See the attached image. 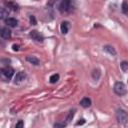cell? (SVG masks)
Here are the masks:
<instances>
[{
    "mask_svg": "<svg viewBox=\"0 0 128 128\" xmlns=\"http://www.w3.org/2000/svg\"><path fill=\"white\" fill-rule=\"evenodd\" d=\"M113 90H114V92H115L117 95H119V96L125 95V94L127 93L126 85H125L123 82H120V81H118V82H116V83L114 84Z\"/></svg>",
    "mask_w": 128,
    "mask_h": 128,
    "instance_id": "1",
    "label": "cell"
},
{
    "mask_svg": "<svg viewBox=\"0 0 128 128\" xmlns=\"http://www.w3.org/2000/svg\"><path fill=\"white\" fill-rule=\"evenodd\" d=\"M116 119H117V121L119 123L125 124L128 121V114H127V112L124 109H121V108L117 109V111H116Z\"/></svg>",
    "mask_w": 128,
    "mask_h": 128,
    "instance_id": "2",
    "label": "cell"
},
{
    "mask_svg": "<svg viewBox=\"0 0 128 128\" xmlns=\"http://www.w3.org/2000/svg\"><path fill=\"white\" fill-rule=\"evenodd\" d=\"M72 8V0H62L59 4V11L60 12H67Z\"/></svg>",
    "mask_w": 128,
    "mask_h": 128,
    "instance_id": "3",
    "label": "cell"
},
{
    "mask_svg": "<svg viewBox=\"0 0 128 128\" xmlns=\"http://www.w3.org/2000/svg\"><path fill=\"white\" fill-rule=\"evenodd\" d=\"M1 74L3 77H5L6 79H11V77L14 75V69L12 67H9V66H6L4 68L1 69Z\"/></svg>",
    "mask_w": 128,
    "mask_h": 128,
    "instance_id": "4",
    "label": "cell"
},
{
    "mask_svg": "<svg viewBox=\"0 0 128 128\" xmlns=\"http://www.w3.org/2000/svg\"><path fill=\"white\" fill-rule=\"evenodd\" d=\"M29 35H30V37H31L33 40H35L36 42H43V40H44L43 35H42L40 32L36 31V30H32V31L29 33Z\"/></svg>",
    "mask_w": 128,
    "mask_h": 128,
    "instance_id": "5",
    "label": "cell"
},
{
    "mask_svg": "<svg viewBox=\"0 0 128 128\" xmlns=\"http://www.w3.org/2000/svg\"><path fill=\"white\" fill-rule=\"evenodd\" d=\"M25 78H26V73H25L24 71H20V72L16 73V75H15V77H14V83H15V84H19V83H21Z\"/></svg>",
    "mask_w": 128,
    "mask_h": 128,
    "instance_id": "6",
    "label": "cell"
},
{
    "mask_svg": "<svg viewBox=\"0 0 128 128\" xmlns=\"http://www.w3.org/2000/svg\"><path fill=\"white\" fill-rule=\"evenodd\" d=\"M0 35L3 39H9L11 37V31L7 28V27H3L1 29V32H0Z\"/></svg>",
    "mask_w": 128,
    "mask_h": 128,
    "instance_id": "7",
    "label": "cell"
},
{
    "mask_svg": "<svg viewBox=\"0 0 128 128\" xmlns=\"http://www.w3.org/2000/svg\"><path fill=\"white\" fill-rule=\"evenodd\" d=\"M69 22L68 21H63L61 22L60 24V30H61V33L62 34H67L68 33V30H69Z\"/></svg>",
    "mask_w": 128,
    "mask_h": 128,
    "instance_id": "8",
    "label": "cell"
},
{
    "mask_svg": "<svg viewBox=\"0 0 128 128\" xmlns=\"http://www.w3.org/2000/svg\"><path fill=\"white\" fill-rule=\"evenodd\" d=\"M5 23H6L8 26H10V27H16L17 24H18V21H17L15 18L10 17V18L5 19Z\"/></svg>",
    "mask_w": 128,
    "mask_h": 128,
    "instance_id": "9",
    "label": "cell"
},
{
    "mask_svg": "<svg viewBox=\"0 0 128 128\" xmlns=\"http://www.w3.org/2000/svg\"><path fill=\"white\" fill-rule=\"evenodd\" d=\"M91 99L90 98H88V97H84L83 99H81V101H80V105L82 106V107H84V108H87V107H89V106H91Z\"/></svg>",
    "mask_w": 128,
    "mask_h": 128,
    "instance_id": "10",
    "label": "cell"
},
{
    "mask_svg": "<svg viewBox=\"0 0 128 128\" xmlns=\"http://www.w3.org/2000/svg\"><path fill=\"white\" fill-rule=\"evenodd\" d=\"M103 48H104V51H106V52H107V53H109L110 55H113V56H115V55H116V50H115V48H114L113 46L106 45V46H104Z\"/></svg>",
    "mask_w": 128,
    "mask_h": 128,
    "instance_id": "11",
    "label": "cell"
},
{
    "mask_svg": "<svg viewBox=\"0 0 128 128\" xmlns=\"http://www.w3.org/2000/svg\"><path fill=\"white\" fill-rule=\"evenodd\" d=\"M26 60L29 62V63H31V64H33V65H39V59L38 58H36L35 56H27L26 57Z\"/></svg>",
    "mask_w": 128,
    "mask_h": 128,
    "instance_id": "12",
    "label": "cell"
},
{
    "mask_svg": "<svg viewBox=\"0 0 128 128\" xmlns=\"http://www.w3.org/2000/svg\"><path fill=\"white\" fill-rule=\"evenodd\" d=\"M75 112H76V109H71L69 111V113H68V115L66 117V123H70L71 122V120L73 119V117L75 115Z\"/></svg>",
    "mask_w": 128,
    "mask_h": 128,
    "instance_id": "13",
    "label": "cell"
},
{
    "mask_svg": "<svg viewBox=\"0 0 128 128\" xmlns=\"http://www.w3.org/2000/svg\"><path fill=\"white\" fill-rule=\"evenodd\" d=\"M100 75H101V73H100V70H99V69H94V70H93V72H92V77H93L94 80L97 81V80L100 78Z\"/></svg>",
    "mask_w": 128,
    "mask_h": 128,
    "instance_id": "14",
    "label": "cell"
},
{
    "mask_svg": "<svg viewBox=\"0 0 128 128\" xmlns=\"http://www.w3.org/2000/svg\"><path fill=\"white\" fill-rule=\"evenodd\" d=\"M58 80H59V74H57V73L52 74V75L50 76V78H49V81H50V83H52V84L56 83Z\"/></svg>",
    "mask_w": 128,
    "mask_h": 128,
    "instance_id": "15",
    "label": "cell"
},
{
    "mask_svg": "<svg viewBox=\"0 0 128 128\" xmlns=\"http://www.w3.org/2000/svg\"><path fill=\"white\" fill-rule=\"evenodd\" d=\"M120 68L123 72H126L128 71V62L127 61H122L121 64H120Z\"/></svg>",
    "mask_w": 128,
    "mask_h": 128,
    "instance_id": "16",
    "label": "cell"
},
{
    "mask_svg": "<svg viewBox=\"0 0 128 128\" xmlns=\"http://www.w3.org/2000/svg\"><path fill=\"white\" fill-rule=\"evenodd\" d=\"M122 12L125 13V14L128 13V3H127L126 1H124V2L122 3Z\"/></svg>",
    "mask_w": 128,
    "mask_h": 128,
    "instance_id": "17",
    "label": "cell"
},
{
    "mask_svg": "<svg viewBox=\"0 0 128 128\" xmlns=\"http://www.w3.org/2000/svg\"><path fill=\"white\" fill-rule=\"evenodd\" d=\"M6 16H8V10L5 11V8H2V10H1V18L4 19Z\"/></svg>",
    "mask_w": 128,
    "mask_h": 128,
    "instance_id": "18",
    "label": "cell"
},
{
    "mask_svg": "<svg viewBox=\"0 0 128 128\" xmlns=\"http://www.w3.org/2000/svg\"><path fill=\"white\" fill-rule=\"evenodd\" d=\"M29 20H30V23H31L32 25H36V24H37V21H36V18H35V16H33V15H31V16H30V18H29Z\"/></svg>",
    "mask_w": 128,
    "mask_h": 128,
    "instance_id": "19",
    "label": "cell"
},
{
    "mask_svg": "<svg viewBox=\"0 0 128 128\" xmlns=\"http://www.w3.org/2000/svg\"><path fill=\"white\" fill-rule=\"evenodd\" d=\"M66 125H67V123H64V122L60 123V122H57V123H55L53 126H54V127H56V128H58V127H65Z\"/></svg>",
    "mask_w": 128,
    "mask_h": 128,
    "instance_id": "20",
    "label": "cell"
},
{
    "mask_svg": "<svg viewBox=\"0 0 128 128\" xmlns=\"http://www.w3.org/2000/svg\"><path fill=\"white\" fill-rule=\"evenodd\" d=\"M23 126H24V122H23L22 120H19V121L16 123V125H15L16 128H18V127H23Z\"/></svg>",
    "mask_w": 128,
    "mask_h": 128,
    "instance_id": "21",
    "label": "cell"
},
{
    "mask_svg": "<svg viewBox=\"0 0 128 128\" xmlns=\"http://www.w3.org/2000/svg\"><path fill=\"white\" fill-rule=\"evenodd\" d=\"M12 49H13L14 51H18V50H19V45L13 44V45H12Z\"/></svg>",
    "mask_w": 128,
    "mask_h": 128,
    "instance_id": "22",
    "label": "cell"
},
{
    "mask_svg": "<svg viewBox=\"0 0 128 128\" xmlns=\"http://www.w3.org/2000/svg\"><path fill=\"white\" fill-rule=\"evenodd\" d=\"M84 123H85V119H83V118H82L80 121H78V122L76 123V125H83Z\"/></svg>",
    "mask_w": 128,
    "mask_h": 128,
    "instance_id": "23",
    "label": "cell"
}]
</instances>
